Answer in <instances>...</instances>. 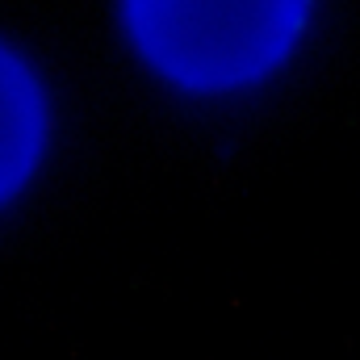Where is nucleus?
Returning <instances> with one entry per match:
<instances>
[{
	"label": "nucleus",
	"instance_id": "f257e3e1",
	"mask_svg": "<svg viewBox=\"0 0 360 360\" xmlns=\"http://www.w3.org/2000/svg\"><path fill=\"white\" fill-rule=\"evenodd\" d=\"M310 0H126L143 55L184 89H235L272 72Z\"/></svg>",
	"mask_w": 360,
	"mask_h": 360
},
{
	"label": "nucleus",
	"instance_id": "f03ea898",
	"mask_svg": "<svg viewBox=\"0 0 360 360\" xmlns=\"http://www.w3.org/2000/svg\"><path fill=\"white\" fill-rule=\"evenodd\" d=\"M42 147V96L34 76L0 46V201L30 176Z\"/></svg>",
	"mask_w": 360,
	"mask_h": 360
}]
</instances>
